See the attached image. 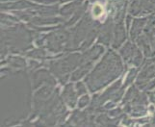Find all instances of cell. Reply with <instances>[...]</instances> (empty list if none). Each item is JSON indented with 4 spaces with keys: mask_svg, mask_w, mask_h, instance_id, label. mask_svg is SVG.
<instances>
[]
</instances>
